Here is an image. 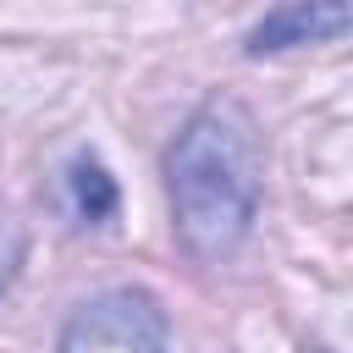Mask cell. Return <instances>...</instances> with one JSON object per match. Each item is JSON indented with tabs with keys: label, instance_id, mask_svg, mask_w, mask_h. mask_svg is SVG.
<instances>
[{
	"label": "cell",
	"instance_id": "6da1fadb",
	"mask_svg": "<svg viewBox=\"0 0 353 353\" xmlns=\"http://www.w3.org/2000/svg\"><path fill=\"white\" fill-rule=\"evenodd\" d=\"M165 176H171L176 232L199 259H221L248 237L259 210V165L237 105H204L176 132Z\"/></svg>",
	"mask_w": 353,
	"mask_h": 353
},
{
	"label": "cell",
	"instance_id": "7a4b0ae2",
	"mask_svg": "<svg viewBox=\"0 0 353 353\" xmlns=\"http://www.w3.org/2000/svg\"><path fill=\"white\" fill-rule=\"evenodd\" d=\"M61 353H165V309L138 287L99 292L66 320Z\"/></svg>",
	"mask_w": 353,
	"mask_h": 353
},
{
	"label": "cell",
	"instance_id": "3957f363",
	"mask_svg": "<svg viewBox=\"0 0 353 353\" xmlns=\"http://www.w3.org/2000/svg\"><path fill=\"white\" fill-rule=\"evenodd\" d=\"M353 22V6H281L270 11L254 33H248V50L265 55V50H287V44H309V39H331Z\"/></svg>",
	"mask_w": 353,
	"mask_h": 353
},
{
	"label": "cell",
	"instance_id": "277c9868",
	"mask_svg": "<svg viewBox=\"0 0 353 353\" xmlns=\"http://www.w3.org/2000/svg\"><path fill=\"white\" fill-rule=\"evenodd\" d=\"M66 199H72V215L88 221V226H105L116 215V182L94 154H77L66 165Z\"/></svg>",
	"mask_w": 353,
	"mask_h": 353
},
{
	"label": "cell",
	"instance_id": "5b68a950",
	"mask_svg": "<svg viewBox=\"0 0 353 353\" xmlns=\"http://www.w3.org/2000/svg\"><path fill=\"white\" fill-rule=\"evenodd\" d=\"M17 265H22V226H17L11 210L0 204V292H6V281L17 276Z\"/></svg>",
	"mask_w": 353,
	"mask_h": 353
}]
</instances>
